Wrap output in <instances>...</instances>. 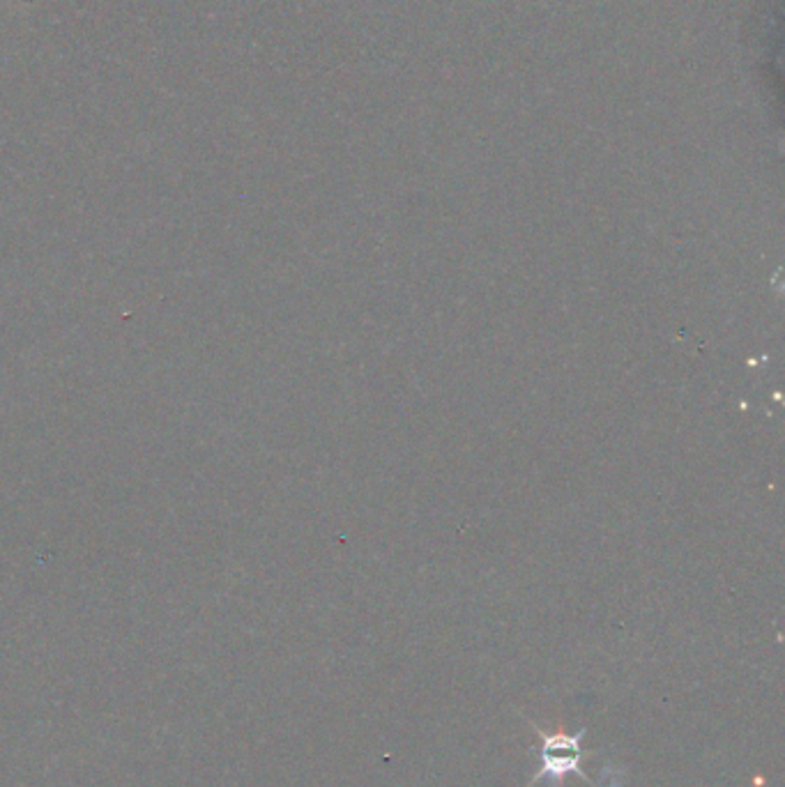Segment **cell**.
Wrapping results in <instances>:
<instances>
[{"label": "cell", "mask_w": 785, "mask_h": 787, "mask_svg": "<svg viewBox=\"0 0 785 787\" xmlns=\"http://www.w3.org/2000/svg\"><path fill=\"white\" fill-rule=\"evenodd\" d=\"M592 756H595V751H581V753H573L571 758H553L550 753H542V770L526 787H532L534 783H540L542 778H548L553 783V787H560V783L565 780L567 774H577V776H581L583 780L590 783V778L581 772V762L585 758H592Z\"/></svg>", "instance_id": "6da1fadb"}, {"label": "cell", "mask_w": 785, "mask_h": 787, "mask_svg": "<svg viewBox=\"0 0 785 787\" xmlns=\"http://www.w3.org/2000/svg\"><path fill=\"white\" fill-rule=\"evenodd\" d=\"M532 727H534V731H537V735L542 737V753L565 751V748H569V751H573V753H581V739H583L585 731H581V733H577V735H565V733L553 735V733H544V731H540V727L534 725V723H532Z\"/></svg>", "instance_id": "7a4b0ae2"}]
</instances>
